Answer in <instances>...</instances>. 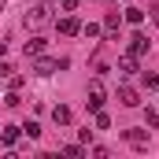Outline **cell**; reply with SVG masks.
Instances as JSON below:
<instances>
[{
	"label": "cell",
	"instance_id": "obj_1",
	"mask_svg": "<svg viewBox=\"0 0 159 159\" xmlns=\"http://www.w3.org/2000/svg\"><path fill=\"white\" fill-rule=\"evenodd\" d=\"M85 104H89V111H93V115H96V111H104V81H100V78L89 81V100H85Z\"/></svg>",
	"mask_w": 159,
	"mask_h": 159
},
{
	"label": "cell",
	"instance_id": "obj_2",
	"mask_svg": "<svg viewBox=\"0 0 159 159\" xmlns=\"http://www.w3.org/2000/svg\"><path fill=\"white\" fill-rule=\"evenodd\" d=\"M48 19H52V7H48V4H34V7L26 11V26H34V30L44 26Z\"/></svg>",
	"mask_w": 159,
	"mask_h": 159
},
{
	"label": "cell",
	"instance_id": "obj_3",
	"mask_svg": "<svg viewBox=\"0 0 159 159\" xmlns=\"http://www.w3.org/2000/svg\"><path fill=\"white\" fill-rule=\"evenodd\" d=\"M59 34H63V37H78V34H81V22L74 19V15H63V19H59Z\"/></svg>",
	"mask_w": 159,
	"mask_h": 159
},
{
	"label": "cell",
	"instance_id": "obj_4",
	"mask_svg": "<svg viewBox=\"0 0 159 159\" xmlns=\"http://www.w3.org/2000/svg\"><path fill=\"white\" fill-rule=\"evenodd\" d=\"M122 137H126V144H133V148H148V133H144V129H126Z\"/></svg>",
	"mask_w": 159,
	"mask_h": 159
},
{
	"label": "cell",
	"instance_id": "obj_5",
	"mask_svg": "<svg viewBox=\"0 0 159 159\" xmlns=\"http://www.w3.org/2000/svg\"><path fill=\"white\" fill-rule=\"evenodd\" d=\"M119 104H122V107H137V104H141V96H137V89H129V85H122V89H119Z\"/></svg>",
	"mask_w": 159,
	"mask_h": 159
},
{
	"label": "cell",
	"instance_id": "obj_6",
	"mask_svg": "<svg viewBox=\"0 0 159 159\" xmlns=\"http://www.w3.org/2000/svg\"><path fill=\"white\" fill-rule=\"evenodd\" d=\"M119 26H122V19H119V11H107V19H104V34L115 41V34H119Z\"/></svg>",
	"mask_w": 159,
	"mask_h": 159
},
{
	"label": "cell",
	"instance_id": "obj_7",
	"mask_svg": "<svg viewBox=\"0 0 159 159\" xmlns=\"http://www.w3.org/2000/svg\"><path fill=\"white\" fill-rule=\"evenodd\" d=\"M129 52L141 59V56L148 52V37H144V34H133V37H129Z\"/></svg>",
	"mask_w": 159,
	"mask_h": 159
},
{
	"label": "cell",
	"instance_id": "obj_8",
	"mask_svg": "<svg viewBox=\"0 0 159 159\" xmlns=\"http://www.w3.org/2000/svg\"><path fill=\"white\" fill-rule=\"evenodd\" d=\"M19 133H22L19 126H0V144H7V148H11V144L19 141Z\"/></svg>",
	"mask_w": 159,
	"mask_h": 159
},
{
	"label": "cell",
	"instance_id": "obj_9",
	"mask_svg": "<svg viewBox=\"0 0 159 159\" xmlns=\"http://www.w3.org/2000/svg\"><path fill=\"white\" fill-rule=\"evenodd\" d=\"M52 70H56V59H34V74H41V78H48V74H52Z\"/></svg>",
	"mask_w": 159,
	"mask_h": 159
},
{
	"label": "cell",
	"instance_id": "obj_10",
	"mask_svg": "<svg viewBox=\"0 0 159 159\" xmlns=\"http://www.w3.org/2000/svg\"><path fill=\"white\" fill-rule=\"evenodd\" d=\"M119 70L122 74H137V56H133V52H126V56L119 59Z\"/></svg>",
	"mask_w": 159,
	"mask_h": 159
},
{
	"label": "cell",
	"instance_id": "obj_11",
	"mask_svg": "<svg viewBox=\"0 0 159 159\" xmlns=\"http://www.w3.org/2000/svg\"><path fill=\"white\" fill-rule=\"evenodd\" d=\"M52 119H56V126H67V122H70V107H67V104H56V107H52Z\"/></svg>",
	"mask_w": 159,
	"mask_h": 159
},
{
	"label": "cell",
	"instance_id": "obj_12",
	"mask_svg": "<svg viewBox=\"0 0 159 159\" xmlns=\"http://www.w3.org/2000/svg\"><path fill=\"white\" fill-rule=\"evenodd\" d=\"M44 48H48V41H44V37H30V41H26V56H41Z\"/></svg>",
	"mask_w": 159,
	"mask_h": 159
},
{
	"label": "cell",
	"instance_id": "obj_13",
	"mask_svg": "<svg viewBox=\"0 0 159 159\" xmlns=\"http://www.w3.org/2000/svg\"><path fill=\"white\" fill-rule=\"evenodd\" d=\"M126 22H129V26H141V22H144V11H141V7H126Z\"/></svg>",
	"mask_w": 159,
	"mask_h": 159
},
{
	"label": "cell",
	"instance_id": "obj_14",
	"mask_svg": "<svg viewBox=\"0 0 159 159\" xmlns=\"http://www.w3.org/2000/svg\"><path fill=\"white\" fill-rule=\"evenodd\" d=\"M81 34L93 41V37H100V34H104V26H96V22H85V26H81Z\"/></svg>",
	"mask_w": 159,
	"mask_h": 159
},
{
	"label": "cell",
	"instance_id": "obj_15",
	"mask_svg": "<svg viewBox=\"0 0 159 159\" xmlns=\"http://www.w3.org/2000/svg\"><path fill=\"white\" fill-rule=\"evenodd\" d=\"M22 133H26L30 141H37V137H41V126H37V122H26V126H22Z\"/></svg>",
	"mask_w": 159,
	"mask_h": 159
},
{
	"label": "cell",
	"instance_id": "obj_16",
	"mask_svg": "<svg viewBox=\"0 0 159 159\" xmlns=\"http://www.w3.org/2000/svg\"><path fill=\"white\" fill-rule=\"evenodd\" d=\"M144 122H148L152 129H159V111H156V107H148V111H144Z\"/></svg>",
	"mask_w": 159,
	"mask_h": 159
},
{
	"label": "cell",
	"instance_id": "obj_17",
	"mask_svg": "<svg viewBox=\"0 0 159 159\" xmlns=\"http://www.w3.org/2000/svg\"><path fill=\"white\" fill-rule=\"evenodd\" d=\"M96 129H111V119H107L104 111H96Z\"/></svg>",
	"mask_w": 159,
	"mask_h": 159
},
{
	"label": "cell",
	"instance_id": "obj_18",
	"mask_svg": "<svg viewBox=\"0 0 159 159\" xmlns=\"http://www.w3.org/2000/svg\"><path fill=\"white\" fill-rule=\"evenodd\" d=\"M63 156H70V159H78V156H81V144H63Z\"/></svg>",
	"mask_w": 159,
	"mask_h": 159
},
{
	"label": "cell",
	"instance_id": "obj_19",
	"mask_svg": "<svg viewBox=\"0 0 159 159\" xmlns=\"http://www.w3.org/2000/svg\"><path fill=\"white\" fill-rule=\"evenodd\" d=\"M144 85H148L152 93H159V74H144Z\"/></svg>",
	"mask_w": 159,
	"mask_h": 159
},
{
	"label": "cell",
	"instance_id": "obj_20",
	"mask_svg": "<svg viewBox=\"0 0 159 159\" xmlns=\"http://www.w3.org/2000/svg\"><path fill=\"white\" fill-rule=\"evenodd\" d=\"M7 81H11V89H22V81H26V78H22V74H7Z\"/></svg>",
	"mask_w": 159,
	"mask_h": 159
},
{
	"label": "cell",
	"instance_id": "obj_21",
	"mask_svg": "<svg viewBox=\"0 0 159 159\" xmlns=\"http://www.w3.org/2000/svg\"><path fill=\"white\" fill-rule=\"evenodd\" d=\"M81 0H63V4H59V7H63V11H74V7H78Z\"/></svg>",
	"mask_w": 159,
	"mask_h": 159
},
{
	"label": "cell",
	"instance_id": "obj_22",
	"mask_svg": "<svg viewBox=\"0 0 159 159\" xmlns=\"http://www.w3.org/2000/svg\"><path fill=\"white\" fill-rule=\"evenodd\" d=\"M7 74H11V63H4V59H0V78H7Z\"/></svg>",
	"mask_w": 159,
	"mask_h": 159
},
{
	"label": "cell",
	"instance_id": "obj_23",
	"mask_svg": "<svg viewBox=\"0 0 159 159\" xmlns=\"http://www.w3.org/2000/svg\"><path fill=\"white\" fill-rule=\"evenodd\" d=\"M4 52H7V41H0V56H4Z\"/></svg>",
	"mask_w": 159,
	"mask_h": 159
},
{
	"label": "cell",
	"instance_id": "obj_24",
	"mask_svg": "<svg viewBox=\"0 0 159 159\" xmlns=\"http://www.w3.org/2000/svg\"><path fill=\"white\" fill-rule=\"evenodd\" d=\"M152 19H156V26H159V7H156V15H152Z\"/></svg>",
	"mask_w": 159,
	"mask_h": 159
},
{
	"label": "cell",
	"instance_id": "obj_25",
	"mask_svg": "<svg viewBox=\"0 0 159 159\" xmlns=\"http://www.w3.org/2000/svg\"><path fill=\"white\" fill-rule=\"evenodd\" d=\"M0 7H4V0H0Z\"/></svg>",
	"mask_w": 159,
	"mask_h": 159
}]
</instances>
